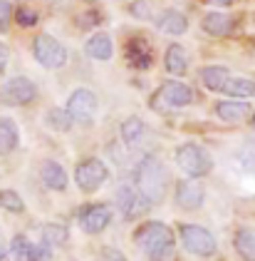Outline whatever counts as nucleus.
I'll list each match as a JSON object with an SVG mask.
<instances>
[{
  "mask_svg": "<svg viewBox=\"0 0 255 261\" xmlns=\"http://www.w3.org/2000/svg\"><path fill=\"white\" fill-rule=\"evenodd\" d=\"M139 249L149 256L151 261H176V241H174V231L166 224L158 221H149L144 226H139L137 234Z\"/></svg>",
  "mask_w": 255,
  "mask_h": 261,
  "instance_id": "obj_1",
  "label": "nucleus"
},
{
  "mask_svg": "<svg viewBox=\"0 0 255 261\" xmlns=\"http://www.w3.org/2000/svg\"><path fill=\"white\" fill-rule=\"evenodd\" d=\"M137 184L139 192L151 204L164 201V194H166V169H164V164H161L156 154H149V157L141 160L137 169Z\"/></svg>",
  "mask_w": 255,
  "mask_h": 261,
  "instance_id": "obj_2",
  "label": "nucleus"
},
{
  "mask_svg": "<svg viewBox=\"0 0 255 261\" xmlns=\"http://www.w3.org/2000/svg\"><path fill=\"white\" fill-rule=\"evenodd\" d=\"M176 164L178 169L186 177H191V179H201V177H206L213 169L211 154L203 147H198V144H181L176 149Z\"/></svg>",
  "mask_w": 255,
  "mask_h": 261,
  "instance_id": "obj_3",
  "label": "nucleus"
},
{
  "mask_svg": "<svg viewBox=\"0 0 255 261\" xmlns=\"http://www.w3.org/2000/svg\"><path fill=\"white\" fill-rule=\"evenodd\" d=\"M33 55H35V60H38L42 67H47V70H57V67H62V65L67 62L65 45H62L57 38L47 35V33H42V35L35 38V42H33Z\"/></svg>",
  "mask_w": 255,
  "mask_h": 261,
  "instance_id": "obj_4",
  "label": "nucleus"
},
{
  "mask_svg": "<svg viewBox=\"0 0 255 261\" xmlns=\"http://www.w3.org/2000/svg\"><path fill=\"white\" fill-rule=\"evenodd\" d=\"M181 241L186 246V251L196 254V256H213L218 249L216 239L208 229L203 226H194V224H181Z\"/></svg>",
  "mask_w": 255,
  "mask_h": 261,
  "instance_id": "obj_5",
  "label": "nucleus"
},
{
  "mask_svg": "<svg viewBox=\"0 0 255 261\" xmlns=\"http://www.w3.org/2000/svg\"><path fill=\"white\" fill-rule=\"evenodd\" d=\"M38 97V87L30 77H13L0 87V102L3 105H10V107H22V105H30V102Z\"/></svg>",
  "mask_w": 255,
  "mask_h": 261,
  "instance_id": "obj_6",
  "label": "nucleus"
},
{
  "mask_svg": "<svg viewBox=\"0 0 255 261\" xmlns=\"http://www.w3.org/2000/svg\"><path fill=\"white\" fill-rule=\"evenodd\" d=\"M109 177V169H107V164L97 157H89V160H82L77 164V172H75V179H77L79 189L82 192H97L99 187L107 181Z\"/></svg>",
  "mask_w": 255,
  "mask_h": 261,
  "instance_id": "obj_7",
  "label": "nucleus"
},
{
  "mask_svg": "<svg viewBox=\"0 0 255 261\" xmlns=\"http://www.w3.org/2000/svg\"><path fill=\"white\" fill-rule=\"evenodd\" d=\"M67 110L72 115V120L79 124H92L94 115H97V95L87 87H79L70 95L67 100Z\"/></svg>",
  "mask_w": 255,
  "mask_h": 261,
  "instance_id": "obj_8",
  "label": "nucleus"
},
{
  "mask_svg": "<svg viewBox=\"0 0 255 261\" xmlns=\"http://www.w3.org/2000/svg\"><path fill=\"white\" fill-rule=\"evenodd\" d=\"M117 204H119V209H121V214H124L126 219H137L141 212L149 209L151 201L146 199L141 192H137L134 187L121 184V187L117 189Z\"/></svg>",
  "mask_w": 255,
  "mask_h": 261,
  "instance_id": "obj_9",
  "label": "nucleus"
},
{
  "mask_svg": "<svg viewBox=\"0 0 255 261\" xmlns=\"http://www.w3.org/2000/svg\"><path fill=\"white\" fill-rule=\"evenodd\" d=\"M112 221V212L104 204H89L79 212V226L84 234H99Z\"/></svg>",
  "mask_w": 255,
  "mask_h": 261,
  "instance_id": "obj_10",
  "label": "nucleus"
},
{
  "mask_svg": "<svg viewBox=\"0 0 255 261\" xmlns=\"http://www.w3.org/2000/svg\"><path fill=\"white\" fill-rule=\"evenodd\" d=\"M156 97L164 105H169V107H186V105L194 102V90L188 85H183V82L171 80V82H164L161 85Z\"/></svg>",
  "mask_w": 255,
  "mask_h": 261,
  "instance_id": "obj_11",
  "label": "nucleus"
},
{
  "mask_svg": "<svg viewBox=\"0 0 255 261\" xmlns=\"http://www.w3.org/2000/svg\"><path fill=\"white\" fill-rule=\"evenodd\" d=\"M201 28H203L208 35H213V38H226V35L233 33L236 18L228 15V13H206L203 20H201Z\"/></svg>",
  "mask_w": 255,
  "mask_h": 261,
  "instance_id": "obj_12",
  "label": "nucleus"
},
{
  "mask_svg": "<svg viewBox=\"0 0 255 261\" xmlns=\"http://www.w3.org/2000/svg\"><path fill=\"white\" fill-rule=\"evenodd\" d=\"M126 60H129L132 67H137V70H146V67H151L154 55H151L149 42L144 40V38H132V40L126 42Z\"/></svg>",
  "mask_w": 255,
  "mask_h": 261,
  "instance_id": "obj_13",
  "label": "nucleus"
},
{
  "mask_svg": "<svg viewBox=\"0 0 255 261\" xmlns=\"http://www.w3.org/2000/svg\"><path fill=\"white\" fill-rule=\"evenodd\" d=\"M216 115L223 122L236 124V122H243L248 115H250V105L243 102V100H223L216 105Z\"/></svg>",
  "mask_w": 255,
  "mask_h": 261,
  "instance_id": "obj_14",
  "label": "nucleus"
},
{
  "mask_svg": "<svg viewBox=\"0 0 255 261\" xmlns=\"http://www.w3.org/2000/svg\"><path fill=\"white\" fill-rule=\"evenodd\" d=\"M156 28L161 33H169V35H183V33L188 30V20H186V15L178 13V10H164V13L158 15Z\"/></svg>",
  "mask_w": 255,
  "mask_h": 261,
  "instance_id": "obj_15",
  "label": "nucleus"
},
{
  "mask_svg": "<svg viewBox=\"0 0 255 261\" xmlns=\"http://www.w3.org/2000/svg\"><path fill=\"white\" fill-rule=\"evenodd\" d=\"M40 177H42V184L55 189V192H65L67 189V172L59 167L57 162H45L42 169H40Z\"/></svg>",
  "mask_w": 255,
  "mask_h": 261,
  "instance_id": "obj_16",
  "label": "nucleus"
},
{
  "mask_svg": "<svg viewBox=\"0 0 255 261\" xmlns=\"http://www.w3.org/2000/svg\"><path fill=\"white\" fill-rule=\"evenodd\" d=\"M176 201L183 209H198L203 204V189L194 181H181L176 189Z\"/></svg>",
  "mask_w": 255,
  "mask_h": 261,
  "instance_id": "obj_17",
  "label": "nucleus"
},
{
  "mask_svg": "<svg viewBox=\"0 0 255 261\" xmlns=\"http://www.w3.org/2000/svg\"><path fill=\"white\" fill-rule=\"evenodd\" d=\"M84 50H87V55L94 58V60H109L112 53H114V45H112V38H109L107 33H94V35L87 40Z\"/></svg>",
  "mask_w": 255,
  "mask_h": 261,
  "instance_id": "obj_18",
  "label": "nucleus"
},
{
  "mask_svg": "<svg viewBox=\"0 0 255 261\" xmlns=\"http://www.w3.org/2000/svg\"><path fill=\"white\" fill-rule=\"evenodd\" d=\"M233 244L243 261H255V229H248V226L238 229Z\"/></svg>",
  "mask_w": 255,
  "mask_h": 261,
  "instance_id": "obj_19",
  "label": "nucleus"
},
{
  "mask_svg": "<svg viewBox=\"0 0 255 261\" xmlns=\"http://www.w3.org/2000/svg\"><path fill=\"white\" fill-rule=\"evenodd\" d=\"M164 65H166V70L171 72V75H183L186 70H188V58H186V50L181 47V45H169V50H166V58H164Z\"/></svg>",
  "mask_w": 255,
  "mask_h": 261,
  "instance_id": "obj_20",
  "label": "nucleus"
},
{
  "mask_svg": "<svg viewBox=\"0 0 255 261\" xmlns=\"http://www.w3.org/2000/svg\"><path fill=\"white\" fill-rule=\"evenodd\" d=\"M228 80H231V75H228V70L220 67V65H211V67H203V70H201V82H203L208 90H213V92L223 90Z\"/></svg>",
  "mask_w": 255,
  "mask_h": 261,
  "instance_id": "obj_21",
  "label": "nucleus"
},
{
  "mask_svg": "<svg viewBox=\"0 0 255 261\" xmlns=\"http://www.w3.org/2000/svg\"><path fill=\"white\" fill-rule=\"evenodd\" d=\"M18 147V127L10 117H0V154H10Z\"/></svg>",
  "mask_w": 255,
  "mask_h": 261,
  "instance_id": "obj_22",
  "label": "nucleus"
},
{
  "mask_svg": "<svg viewBox=\"0 0 255 261\" xmlns=\"http://www.w3.org/2000/svg\"><path fill=\"white\" fill-rule=\"evenodd\" d=\"M72 115H70V110H65V107H52V110H47L45 112V124L50 127V129H57V132H67L70 127H72Z\"/></svg>",
  "mask_w": 255,
  "mask_h": 261,
  "instance_id": "obj_23",
  "label": "nucleus"
},
{
  "mask_svg": "<svg viewBox=\"0 0 255 261\" xmlns=\"http://www.w3.org/2000/svg\"><path fill=\"white\" fill-rule=\"evenodd\" d=\"M226 95H231V97H253L255 95V82L248 80V77H231V80L226 82Z\"/></svg>",
  "mask_w": 255,
  "mask_h": 261,
  "instance_id": "obj_24",
  "label": "nucleus"
},
{
  "mask_svg": "<svg viewBox=\"0 0 255 261\" xmlns=\"http://www.w3.org/2000/svg\"><path fill=\"white\" fill-rule=\"evenodd\" d=\"M141 135H144V122L139 117H129V120L121 122V140L126 142L129 147H134L141 140Z\"/></svg>",
  "mask_w": 255,
  "mask_h": 261,
  "instance_id": "obj_25",
  "label": "nucleus"
},
{
  "mask_svg": "<svg viewBox=\"0 0 255 261\" xmlns=\"http://www.w3.org/2000/svg\"><path fill=\"white\" fill-rule=\"evenodd\" d=\"M0 209H8V212H13V214H22V212H25V201L20 199L18 192L3 189V192H0Z\"/></svg>",
  "mask_w": 255,
  "mask_h": 261,
  "instance_id": "obj_26",
  "label": "nucleus"
},
{
  "mask_svg": "<svg viewBox=\"0 0 255 261\" xmlns=\"http://www.w3.org/2000/svg\"><path fill=\"white\" fill-rule=\"evenodd\" d=\"M42 241L50 244V246L65 244V241H67V226H62V224H45V229H42Z\"/></svg>",
  "mask_w": 255,
  "mask_h": 261,
  "instance_id": "obj_27",
  "label": "nucleus"
},
{
  "mask_svg": "<svg viewBox=\"0 0 255 261\" xmlns=\"http://www.w3.org/2000/svg\"><path fill=\"white\" fill-rule=\"evenodd\" d=\"M10 256L15 261H30L33 256V244L25 239V237H15L10 244Z\"/></svg>",
  "mask_w": 255,
  "mask_h": 261,
  "instance_id": "obj_28",
  "label": "nucleus"
},
{
  "mask_svg": "<svg viewBox=\"0 0 255 261\" xmlns=\"http://www.w3.org/2000/svg\"><path fill=\"white\" fill-rule=\"evenodd\" d=\"M15 20L22 28H33V25H38V13L22 5V8H18V13H15Z\"/></svg>",
  "mask_w": 255,
  "mask_h": 261,
  "instance_id": "obj_29",
  "label": "nucleus"
},
{
  "mask_svg": "<svg viewBox=\"0 0 255 261\" xmlns=\"http://www.w3.org/2000/svg\"><path fill=\"white\" fill-rule=\"evenodd\" d=\"M10 18H13V8H10V3H8V0H0V33L8 30Z\"/></svg>",
  "mask_w": 255,
  "mask_h": 261,
  "instance_id": "obj_30",
  "label": "nucleus"
},
{
  "mask_svg": "<svg viewBox=\"0 0 255 261\" xmlns=\"http://www.w3.org/2000/svg\"><path fill=\"white\" fill-rule=\"evenodd\" d=\"M50 244H33V256L30 261H50Z\"/></svg>",
  "mask_w": 255,
  "mask_h": 261,
  "instance_id": "obj_31",
  "label": "nucleus"
},
{
  "mask_svg": "<svg viewBox=\"0 0 255 261\" xmlns=\"http://www.w3.org/2000/svg\"><path fill=\"white\" fill-rule=\"evenodd\" d=\"M99 13H94V10H89V13H84V15H79L77 25L79 28H94V25H99Z\"/></svg>",
  "mask_w": 255,
  "mask_h": 261,
  "instance_id": "obj_32",
  "label": "nucleus"
},
{
  "mask_svg": "<svg viewBox=\"0 0 255 261\" xmlns=\"http://www.w3.org/2000/svg\"><path fill=\"white\" fill-rule=\"evenodd\" d=\"M99 261H126V256L117 251V249H102L99 251Z\"/></svg>",
  "mask_w": 255,
  "mask_h": 261,
  "instance_id": "obj_33",
  "label": "nucleus"
},
{
  "mask_svg": "<svg viewBox=\"0 0 255 261\" xmlns=\"http://www.w3.org/2000/svg\"><path fill=\"white\" fill-rule=\"evenodd\" d=\"M132 15H137V18H149V15H151L149 3H134V5H132Z\"/></svg>",
  "mask_w": 255,
  "mask_h": 261,
  "instance_id": "obj_34",
  "label": "nucleus"
},
{
  "mask_svg": "<svg viewBox=\"0 0 255 261\" xmlns=\"http://www.w3.org/2000/svg\"><path fill=\"white\" fill-rule=\"evenodd\" d=\"M5 65H8V47L0 42V72L5 70Z\"/></svg>",
  "mask_w": 255,
  "mask_h": 261,
  "instance_id": "obj_35",
  "label": "nucleus"
},
{
  "mask_svg": "<svg viewBox=\"0 0 255 261\" xmlns=\"http://www.w3.org/2000/svg\"><path fill=\"white\" fill-rule=\"evenodd\" d=\"M208 3H213V5H223V8L233 5V0H208Z\"/></svg>",
  "mask_w": 255,
  "mask_h": 261,
  "instance_id": "obj_36",
  "label": "nucleus"
},
{
  "mask_svg": "<svg viewBox=\"0 0 255 261\" xmlns=\"http://www.w3.org/2000/svg\"><path fill=\"white\" fill-rule=\"evenodd\" d=\"M3 256H5V246L0 244V259H3Z\"/></svg>",
  "mask_w": 255,
  "mask_h": 261,
  "instance_id": "obj_37",
  "label": "nucleus"
},
{
  "mask_svg": "<svg viewBox=\"0 0 255 261\" xmlns=\"http://www.w3.org/2000/svg\"><path fill=\"white\" fill-rule=\"evenodd\" d=\"M250 124H253V129H255V115H253V120H250Z\"/></svg>",
  "mask_w": 255,
  "mask_h": 261,
  "instance_id": "obj_38",
  "label": "nucleus"
}]
</instances>
